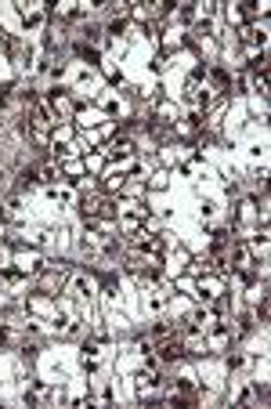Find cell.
<instances>
[{"mask_svg": "<svg viewBox=\"0 0 271 409\" xmlns=\"http://www.w3.org/2000/svg\"><path fill=\"white\" fill-rule=\"evenodd\" d=\"M105 152H109V156H130V152H134V145H130L127 138H116V141H112Z\"/></svg>", "mask_w": 271, "mask_h": 409, "instance_id": "obj_1", "label": "cell"}, {"mask_svg": "<svg viewBox=\"0 0 271 409\" xmlns=\"http://www.w3.org/2000/svg\"><path fill=\"white\" fill-rule=\"evenodd\" d=\"M98 120H101V112H94V109H91V112H80V123H83V127H87V123H98Z\"/></svg>", "mask_w": 271, "mask_h": 409, "instance_id": "obj_2", "label": "cell"}]
</instances>
